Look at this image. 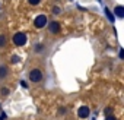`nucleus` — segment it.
Returning a JSON list of instances; mask_svg holds the SVG:
<instances>
[{"instance_id":"nucleus-4","label":"nucleus","mask_w":124,"mask_h":120,"mask_svg":"<svg viewBox=\"0 0 124 120\" xmlns=\"http://www.w3.org/2000/svg\"><path fill=\"white\" fill-rule=\"evenodd\" d=\"M89 114H91V110H89L88 105H82V107L78 110V116H79L80 119H86V117H89Z\"/></svg>"},{"instance_id":"nucleus-1","label":"nucleus","mask_w":124,"mask_h":120,"mask_svg":"<svg viewBox=\"0 0 124 120\" xmlns=\"http://www.w3.org/2000/svg\"><path fill=\"white\" fill-rule=\"evenodd\" d=\"M13 43H15V45H18V47L25 45V44H26V35H25L23 32H16V34L13 35Z\"/></svg>"},{"instance_id":"nucleus-8","label":"nucleus","mask_w":124,"mask_h":120,"mask_svg":"<svg viewBox=\"0 0 124 120\" xmlns=\"http://www.w3.org/2000/svg\"><path fill=\"white\" fill-rule=\"evenodd\" d=\"M105 13H107V16H108V19H109V22H114V15L111 13V10H109L108 8H105Z\"/></svg>"},{"instance_id":"nucleus-3","label":"nucleus","mask_w":124,"mask_h":120,"mask_svg":"<svg viewBox=\"0 0 124 120\" xmlns=\"http://www.w3.org/2000/svg\"><path fill=\"white\" fill-rule=\"evenodd\" d=\"M34 25H35V28H38V29L47 26V16H45V15H39V16H37L35 21H34Z\"/></svg>"},{"instance_id":"nucleus-9","label":"nucleus","mask_w":124,"mask_h":120,"mask_svg":"<svg viewBox=\"0 0 124 120\" xmlns=\"http://www.w3.org/2000/svg\"><path fill=\"white\" fill-rule=\"evenodd\" d=\"M6 45V35H0V48Z\"/></svg>"},{"instance_id":"nucleus-18","label":"nucleus","mask_w":124,"mask_h":120,"mask_svg":"<svg viewBox=\"0 0 124 120\" xmlns=\"http://www.w3.org/2000/svg\"><path fill=\"white\" fill-rule=\"evenodd\" d=\"M0 110H2V105H0Z\"/></svg>"},{"instance_id":"nucleus-16","label":"nucleus","mask_w":124,"mask_h":120,"mask_svg":"<svg viewBox=\"0 0 124 120\" xmlns=\"http://www.w3.org/2000/svg\"><path fill=\"white\" fill-rule=\"evenodd\" d=\"M105 113H107V116H109V114H111V107H108V108H105Z\"/></svg>"},{"instance_id":"nucleus-2","label":"nucleus","mask_w":124,"mask_h":120,"mask_svg":"<svg viewBox=\"0 0 124 120\" xmlns=\"http://www.w3.org/2000/svg\"><path fill=\"white\" fill-rule=\"evenodd\" d=\"M28 76H29L31 82H39V81H42V72L39 69H32Z\"/></svg>"},{"instance_id":"nucleus-12","label":"nucleus","mask_w":124,"mask_h":120,"mask_svg":"<svg viewBox=\"0 0 124 120\" xmlns=\"http://www.w3.org/2000/svg\"><path fill=\"white\" fill-rule=\"evenodd\" d=\"M60 12H61V10H60L58 6H54V8H53V13H54V15H58Z\"/></svg>"},{"instance_id":"nucleus-6","label":"nucleus","mask_w":124,"mask_h":120,"mask_svg":"<svg viewBox=\"0 0 124 120\" xmlns=\"http://www.w3.org/2000/svg\"><path fill=\"white\" fill-rule=\"evenodd\" d=\"M114 13H115L118 18H123V16H124V8H123V6H115Z\"/></svg>"},{"instance_id":"nucleus-5","label":"nucleus","mask_w":124,"mask_h":120,"mask_svg":"<svg viewBox=\"0 0 124 120\" xmlns=\"http://www.w3.org/2000/svg\"><path fill=\"white\" fill-rule=\"evenodd\" d=\"M48 29H50V32H51V34H57V32L60 31V24L53 21V22L48 25Z\"/></svg>"},{"instance_id":"nucleus-11","label":"nucleus","mask_w":124,"mask_h":120,"mask_svg":"<svg viewBox=\"0 0 124 120\" xmlns=\"http://www.w3.org/2000/svg\"><path fill=\"white\" fill-rule=\"evenodd\" d=\"M28 2H29V5H32V6H37V5H39L41 0H28Z\"/></svg>"},{"instance_id":"nucleus-17","label":"nucleus","mask_w":124,"mask_h":120,"mask_svg":"<svg viewBox=\"0 0 124 120\" xmlns=\"http://www.w3.org/2000/svg\"><path fill=\"white\" fill-rule=\"evenodd\" d=\"M124 57V51H123V48H120V59H123Z\"/></svg>"},{"instance_id":"nucleus-15","label":"nucleus","mask_w":124,"mask_h":120,"mask_svg":"<svg viewBox=\"0 0 124 120\" xmlns=\"http://www.w3.org/2000/svg\"><path fill=\"white\" fill-rule=\"evenodd\" d=\"M105 120H117V119H115L114 116H111V114H109V116H107V119H105Z\"/></svg>"},{"instance_id":"nucleus-19","label":"nucleus","mask_w":124,"mask_h":120,"mask_svg":"<svg viewBox=\"0 0 124 120\" xmlns=\"http://www.w3.org/2000/svg\"><path fill=\"white\" fill-rule=\"evenodd\" d=\"M0 120H2V119H0Z\"/></svg>"},{"instance_id":"nucleus-14","label":"nucleus","mask_w":124,"mask_h":120,"mask_svg":"<svg viewBox=\"0 0 124 120\" xmlns=\"http://www.w3.org/2000/svg\"><path fill=\"white\" fill-rule=\"evenodd\" d=\"M42 48H44V45H41V44H38V45H37V48H35V51H41Z\"/></svg>"},{"instance_id":"nucleus-10","label":"nucleus","mask_w":124,"mask_h":120,"mask_svg":"<svg viewBox=\"0 0 124 120\" xmlns=\"http://www.w3.org/2000/svg\"><path fill=\"white\" fill-rule=\"evenodd\" d=\"M0 94H2L3 97H8V95H9V89H8V88H2V91H0Z\"/></svg>"},{"instance_id":"nucleus-13","label":"nucleus","mask_w":124,"mask_h":120,"mask_svg":"<svg viewBox=\"0 0 124 120\" xmlns=\"http://www.w3.org/2000/svg\"><path fill=\"white\" fill-rule=\"evenodd\" d=\"M19 60H21V59H19L18 56H13V57H12V63H18Z\"/></svg>"},{"instance_id":"nucleus-7","label":"nucleus","mask_w":124,"mask_h":120,"mask_svg":"<svg viewBox=\"0 0 124 120\" xmlns=\"http://www.w3.org/2000/svg\"><path fill=\"white\" fill-rule=\"evenodd\" d=\"M8 72H9L8 70V66H0V78H2V79L8 76Z\"/></svg>"}]
</instances>
